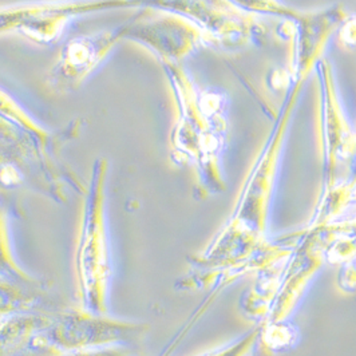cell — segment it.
Instances as JSON below:
<instances>
[{"label":"cell","mask_w":356,"mask_h":356,"mask_svg":"<svg viewBox=\"0 0 356 356\" xmlns=\"http://www.w3.org/2000/svg\"><path fill=\"white\" fill-rule=\"evenodd\" d=\"M153 3L189 20L208 42L227 50L241 49L264 31L261 24L229 0H153Z\"/></svg>","instance_id":"6da1fadb"},{"label":"cell","mask_w":356,"mask_h":356,"mask_svg":"<svg viewBox=\"0 0 356 356\" xmlns=\"http://www.w3.org/2000/svg\"><path fill=\"white\" fill-rule=\"evenodd\" d=\"M129 4L122 0H98V1H75L54 3L22 8H8L0 11V31L17 29L19 33L36 42H51L65 29L66 23L75 15L94 11L104 7H120Z\"/></svg>","instance_id":"7a4b0ae2"},{"label":"cell","mask_w":356,"mask_h":356,"mask_svg":"<svg viewBox=\"0 0 356 356\" xmlns=\"http://www.w3.org/2000/svg\"><path fill=\"white\" fill-rule=\"evenodd\" d=\"M346 18L343 7L332 6L315 13H300L292 20L295 31L291 74H293V79L308 76L315 69L328 40Z\"/></svg>","instance_id":"3957f363"},{"label":"cell","mask_w":356,"mask_h":356,"mask_svg":"<svg viewBox=\"0 0 356 356\" xmlns=\"http://www.w3.org/2000/svg\"><path fill=\"white\" fill-rule=\"evenodd\" d=\"M140 23L131 29L137 39L161 55L168 63L177 62L193 53L197 46L207 40L202 31L186 19L173 14H149L138 17Z\"/></svg>","instance_id":"277c9868"},{"label":"cell","mask_w":356,"mask_h":356,"mask_svg":"<svg viewBox=\"0 0 356 356\" xmlns=\"http://www.w3.org/2000/svg\"><path fill=\"white\" fill-rule=\"evenodd\" d=\"M321 90V134L327 157H343L356 150V133L339 102L331 65L319 59L315 65Z\"/></svg>","instance_id":"5b68a950"},{"label":"cell","mask_w":356,"mask_h":356,"mask_svg":"<svg viewBox=\"0 0 356 356\" xmlns=\"http://www.w3.org/2000/svg\"><path fill=\"white\" fill-rule=\"evenodd\" d=\"M120 36L121 30L72 39L50 74L51 83L59 89L74 88L104 59Z\"/></svg>","instance_id":"8992f818"},{"label":"cell","mask_w":356,"mask_h":356,"mask_svg":"<svg viewBox=\"0 0 356 356\" xmlns=\"http://www.w3.org/2000/svg\"><path fill=\"white\" fill-rule=\"evenodd\" d=\"M238 10L250 14L273 15L285 20H293L300 15L295 8H291L280 0H229Z\"/></svg>","instance_id":"52a82bcc"},{"label":"cell","mask_w":356,"mask_h":356,"mask_svg":"<svg viewBox=\"0 0 356 356\" xmlns=\"http://www.w3.org/2000/svg\"><path fill=\"white\" fill-rule=\"evenodd\" d=\"M338 40L346 49L356 50V14L343 20L338 29Z\"/></svg>","instance_id":"ba28073f"}]
</instances>
